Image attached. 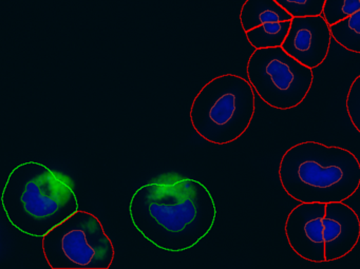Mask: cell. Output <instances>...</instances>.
I'll return each mask as SVG.
<instances>
[{
	"mask_svg": "<svg viewBox=\"0 0 360 269\" xmlns=\"http://www.w3.org/2000/svg\"><path fill=\"white\" fill-rule=\"evenodd\" d=\"M129 216L147 241L159 249L176 254L195 247L210 232L217 207L203 183L167 172L134 193Z\"/></svg>",
	"mask_w": 360,
	"mask_h": 269,
	"instance_id": "1",
	"label": "cell"
},
{
	"mask_svg": "<svg viewBox=\"0 0 360 269\" xmlns=\"http://www.w3.org/2000/svg\"><path fill=\"white\" fill-rule=\"evenodd\" d=\"M75 187L72 178L39 162L20 164L4 187V211L20 232L44 237L79 211Z\"/></svg>",
	"mask_w": 360,
	"mask_h": 269,
	"instance_id": "2",
	"label": "cell"
},
{
	"mask_svg": "<svg viewBox=\"0 0 360 269\" xmlns=\"http://www.w3.org/2000/svg\"><path fill=\"white\" fill-rule=\"evenodd\" d=\"M280 183L299 203L345 202L360 186V163L354 153L315 140L288 148L279 164Z\"/></svg>",
	"mask_w": 360,
	"mask_h": 269,
	"instance_id": "3",
	"label": "cell"
},
{
	"mask_svg": "<svg viewBox=\"0 0 360 269\" xmlns=\"http://www.w3.org/2000/svg\"><path fill=\"white\" fill-rule=\"evenodd\" d=\"M256 92L248 79L236 74L214 77L198 92L189 119L195 131L214 145L241 138L256 111Z\"/></svg>",
	"mask_w": 360,
	"mask_h": 269,
	"instance_id": "4",
	"label": "cell"
},
{
	"mask_svg": "<svg viewBox=\"0 0 360 269\" xmlns=\"http://www.w3.org/2000/svg\"><path fill=\"white\" fill-rule=\"evenodd\" d=\"M43 252L52 269H109L115 254L102 222L81 210L43 237Z\"/></svg>",
	"mask_w": 360,
	"mask_h": 269,
	"instance_id": "5",
	"label": "cell"
},
{
	"mask_svg": "<svg viewBox=\"0 0 360 269\" xmlns=\"http://www.w3.org/2000/svg\"><path fill=\"white\" fill-rule=\"evenodd\" d=\"M248 81L271 108L298 107L313 86V69L295 60L282 47L255 49L246 67Z\"/></svg>",
	"mask_w": 360,
	"mask_h": 269,
	"instance_id": "6",
	"label": "cell"
},
{
	"mask_svg": "<svg viewBox=\"0 0 360 269\" xmlns=\"http://www.w3.org/2000/svg\"><path fill=\"white\" fill-rule=\"evenodd\" d=\"M323 203H300L286 218L284 232L295 254L311 263H326Z\"/></svg>",
	"mask_w": 360,
	"mask_h": 269,
	"instance_id": "7",
	"label": "cell"
},
{
	"mask_svg": "<svg viewBox=\"0 0 360 269\" xmlns=\"http://www.w3.org/2000/svg\"><path fill=\"white\" fill-rule=\"evenodd\" d=\"M332 39L323 15L292 18L282 48L301 64L315 69L328 58Z\"/></svg>",
	"mask_w": 360,
	"mask_h": 269,
	"instance_id": "8",
	"label": "cell"
},
{
	"mask_svg": "<svg viewBox=\"0 0 360 269\" xmlns=\"http://www.w3.org/2000/svg\"><path fill=\"white\" fill-rule=\"evenodd\" d=\"M323 226L326 263L340 260L357 246L360 237L359 216L343 202L326 204Z\"/></svg>",
	"mask_w": 360,
	"mask_h": 269,
	"instance_id": "9",
	"label": "cell"
},
{
	"mask_svg": "<svg viewBox=\"0 0 360 269\" xmlns=\"http://www.w3.org/2000/svg\"><path fill=\"white\" fill-rule=\"evenodd\" d=\"M292 18L276 0H246L240 13L244 32L266 22H286Z\"/></svg>",
	"mask_w": 360,
	"mask_h": 269,
	"instance_id": "10",
	"label": "cell"
},
{
	"mask_svg": "<svg viewBox=\"0 0 360 269\" xmlns=\"http://www.w3.org/2000/svg\"><path fill=\"white\" fill-rule=\"evenodd\" d=\"M290 22L292 20L261 25L245 32L246 39L255 49L282 47L290 31Z\"/></svg>",
	"mask_w": 360,
	"mask_h": 269,
	"instance_id": "11",
	"label": "cell"
},
{
	"mask_svg": "<svg viewBox=\"0 0 360 269\" xmlns=\"http://www.w3.org/2000/svg\"><path fill=\"white\" fill-rule=\"evenodd\" d=\"M332 37L347 51L360 54V10L330 26Z\"/></svg>",
	"mask_w": 360,
	"mask_h": 269,
	"instance_id": "12",
	"label": "cell"
},
{
	"mask_svg": "<svg viewBox=\"0 0 360 269\" xmlns=\"http://www.w3.org/2000/svg\"><path fill=\"white\" fill-rule=\"evenodd\" d=\"M360 10V0H326L323 18L330 26L349 18Z\"/></svg>",
	"mask_w": 360,
	"mask_h": 269,
	"instance_id": "13",
	"label": "cell"
},
{
	"mask_svg": "<svg viewBox=\"0 0 360 269\" xmlns=\"http://www.w3.org/2000/svg\"><path fill=\"white\" fill-rule=\"evenodd\" d=\"M292 18L318 16L323 13L326 0H276Z\"/></svg>",
	"mask_w": 360,
	"mask_h": 269,
	"instance_id": "14",
	"label": "cell"
},
{
	"mask_svg": "<svg viewBox=\"0 0 360 269\" xmlns=\"http://www.w3.org/2000/svg\"><path fill=\"white\" fill-rule=\"evenodd\" d=\"M345 108L352 125L360 133V74L351 84L347 92Z\"/></svg>",
	"mask_w": 360,
	"mask_h": 269,
	"instance_id": "15",
	"label": "cell"
}]
</instances>
